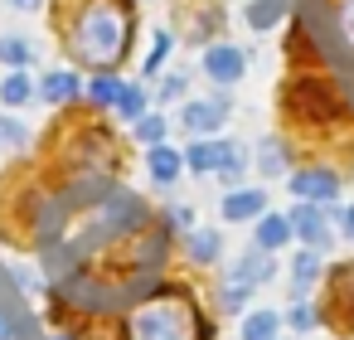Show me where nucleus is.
Wrapping results in <instances>:
<instances>
[{
    "instance_id": "nucleus-20",
    "label": "nucleus",
    "mask_w": 354,
    "mask_h": 340,
    "mask_svg": "<svg viewBox=\"0 0 354 340\" xmlns=\"http://www.w3.org/2000/svg\"><path fill=\"white\" fill-rule=\"evenodd\" d=\"M136 136L151 141V146H160V136H165V117H141V122H136Z\"/></svg>"
},
{
    "instance_id": "nucleus-4",
    "label": "nucleus",
    "mask_w": 354,
    "mask_h": 340,
    "mask_svg": "<svg viewBox=\"0 0 354 340\" xmlns=\"http://www.w3.org/2000/svg\"><path fill=\"white\" fill-rule=\"evenodd\" d=\"M204 73H209L214 83H238V78H243V49H233V44L204 49Z\"/></svg>"
},
{
    "instance_id": "nucleus-26",
    "label": "nucleus",
    "mask_w": 354,
    "mask_h": 340,
    "mask_svg": "<svg viewBox=\"0 0 354 340\" xmlns=\"http://www.w3.org/2000/svg\"><path fill=\"white\" fill-rule=\"evenodd\" d=\"M160 98H165V102H170V98H185V78H180V73L165 78V83H160Z\"/></svg>"
},
{
    "instance_id": "nucleus-16",
    "label": "nucleus",
    "mask_w": 354,
    "mask_h": 340,
    "mask_svg": "<svg viewBox=\"0 0 354 340\" xmlns=\"http://www.w3.org/2000/svg\"><path fill=\"white\" fill-rule=\"evenodd\" d=\"M315 277H320V258H315V248L296 253V262H291V282H296V287H310Z\"/></svg>"
},
{
    "instance_id": "nucleus-19",
    "label": "nucleus",
    "mask_w": 354,
    "mask_h": 340,
    "mask_svg": "<svg viewBox=\"0 0 354 340\" xmlns=\"http://www.w3.org/2000/svg\"><path fill=\"white\" fill-rule=\"evenodd\" d=\"M30 59H35V49L25 39H15V35L0 39V64H30Z\"/></svg>"
},
{
    "instance_id": "nucleus-3",
    "label": "nucleus",
    "mask_w": 354,
    "mask_h": 340,
    "mask_svg": "<svg viewBox=\"0 0 354 340\" xmlns=\"http://www.w3.org/2000/svg\"><path fill=\"white\" fill-rule=\"evenodd\" d=\"M291 195H301L306 204H315V199H335L339 195V175L335 170H296L291 175Z\"/></svg>"
},
{
    "instance_id": "nucleus-24",
    "label": "nucleus",
    "mask_w": 354,
    "mask_h": 340,
    "mask_svg": "<svg viewBox=\"0 0 354 340\" xmlns=\"http://www.w3.org/2000/svg\"><path fill=\"white\" fill-rule=\"evenodd\" d=\"M286 316H291V325H296V330H310V325H315V311H310V306H301V301H296Z\"/></svg>"
},
{
    "instance_id": "nucleus-27",
    "label": "nucleus",
    "mask_w": 354,
    "mask_h": 340,
    "mask_svg": "<svg viewBox=\"0 0 354 340\" xmlns=\"http://www.w3.org/2000/svg\"><path fill=\"white\" fill-rule=\"evenodd\" d=\"M10 6H15V10H39L44 0H10Z\"/></svg>"
},
{
    "instance_id": "nucleus-15",
    "label": "nucleus",
    "mask_w": 354,
    "mask_h": 340,
    "mask_svg": "<svg viewBox=\"0 0 354 340\" xmlns=\"http://www.w3.org/2000/svg\"><path fill=\"white\" fill-rule=\"evenodd\" d=\"M0 98H6L10 107H20V102H30V98H35V83H30V73H10L6 83H0Z\"/></svg>"
},
{
    "instance_id": "nucleus-13",
    "label": "nucleus",
    "mask_w": 354,
    "mask_h": 340,
    "mask_svg": "<svg viewBox=\"0 0 354 340\" xmlns=\"http://www.w3.org/2000/svg\"><path fill=\"white\" fill-rule=\"evenodd\" d=\"M189 253H194V262H214V258L223 253V238H218L214 229H194V238H189Z\"/></svg>"
},
{
    "instance_id": "nucleus-18",
    "label": "nucleus",
    "mask_w": 354,
    "mask_h": 340,
    "mask_svg": "<svg viewBox=\"0 0 354 340\" xmlns=\"http://www.w3.org/2000/svg\"><path fill=\"white\" fill-rule=\"evenodd\" d=\"M257 170H262V175H286V156H281V141H262Z\"/></svg>"
},
{
    "instance_id": "nucleus-14",
    "label": "nucleus",
    "mask_w": 354,
    "mask_h": 340,
    "mask_svg": "<svg viewBox=\"0 0 354 340\" xmlns=\"http://www.w3.org/2000/svg\"><path fill=\"white\" fill-rule=\"evenodd\" d=\"M286 15V0H257V6H248V25L252 30H267Z\"/></svg>"
},
{
    "instance_id": "nucleus-7",
    "label": "nucleus",
    "mask_w": 354,
    "mask_h": 340,
    "mask_svg": "<svg viewBox=\"0 0 354 340\" xmlns=\"http://www.w3.org/2000/svg\"><path fill=\"white\" fill-rule=\"evenodd\" d=\"M262 214H267V195H262V190H233V195L223 199V219H233V224L262 219Z\"/></svg>"
},
{
    "instance_id": "nucleus-6",
    "label": "nucleus",
    "mask_w": 354,
    "mask_h": 340,
    "mask_svg": "<svg viewBox=\"0 0 354 340\" xmlns=\"http://www.w3.org/2000/svg\"><path fill=\"white\" fill-rule=\"evenodd\" d=\"M291 233H296L306 248H325V243H330V224H325V214H320L315 204H301V209L291 214Z\"/></svg>"
},
{
    "instance_id": "nucleus-5",
    "label": "nucleus",
    "mask_w": 354,
    "mask_h": 340,
    "mask_svg": "<svg viewBox=\"0 0 354 340\" xmlns=\"http://www.w3.org/2000/svg\"><path fill=\"white\" fill-rule=\"evenodd\" d=\"M228 156H233V141H194L189 151H185V165L189 170H199V175H209V170H223L228 165Z\"/></svg>"
},
{
    "instance_id": "nucleus-11",
    "label": "nucleus",
    "mask_w": 354,
    "mask_h": 340,
    "mask_svg": "<svg viewBox=\"0 0 354 340\" xmlns=\"http://www.w3.org/2000/svg\"><path fill=\"white\" fill-rule=\"evenodd\" d=\"M277 330H281V316L277 311H252L243 321V340H277Z\"/></svg>"
},
{
    "instance_id": "nucleus-22",
    "label": "nucleus",
    "mask_w": 354,
    "mask_h": 340,
    "mask_svg": "<svg viewBox=\"0 0 354 340\" xmlns=\"http://www.w3.org/2000/svg\"><path fill=\"white\" fill-rule=\"evenodd\" d=\"M25 136H30V132H25L20 122H10V117H0V146H25Z\"/></svg>"
},
{
    "instance_id": "nucleus-2",
    "label": "nucleus",
    "mask_w": 354,
    "mask_h": 340,
    "mask_svg": "<svg viewBox=\"0 0 354 340\" xmlns=\"http://www.w3.org/2000/svg\"><path fill=\"white\" fill-rule=\"evenodd\" d=\"M127 340H204L199 311L185 296H151L127 316Z\"/></svg>"
},
{
    "instance_id": "nucleus-25",
    "label": "nucleus",
    "mask_w": 354,
    "mask_h": 340,
    "mask_svg": "<svg viewBox=\"0 0 354 340\" xmlns=\"http://www.w3.org/2000/svg\"><path fill=\"white\" fill-rule=\"evenodd\" d=\"M339 30H344V39L354 44V0H344V6H339Z\"/></svg>"
},
{
    "instance_id": "nucleus-9",
    "label": "nucleus",
    "mask_w": 354,
    "mask_h": 340,
    "mask_svg": "<svg viewBox=\"0 0 354 340\" xmlns=\"http://www.w3.org/2000/svg\"><path fill=\"white\" fill-rule=\"evenodd\" d=\"M146 165H151V180H156V185H175L185 156H180L175 146H151V151H146Z\"/></svg>"
},
{
    "instance_id": "nucleus-21",
    "label": "nucleus",
    "mask_w": 354,
    "mask_h": 340,
    "mask_svg": "<svg viewBox=\"0 0 354 340\" xmlns=\"http://www.w3.org/2000/svg\"><path fill=\"white\" fill-rule=\"evenodd\" d=\"M117 93H122V83H117V78H107V73L93 83V102H102V107H107V102H117Z\"/></svg>"
},
{
    "instance_id": "nucleus-8",
    "label": "nucleus",
    "mask_w": 354,
    "mask_h": 340,
    "mask_svg": "<svg viewBox=\"0 0 354 340\" xmlns=\"http://www.w3.org/2000/svg\"><path fill=\"white\" fill-rule=\"evenodd\" d=\"M180 122H185V127H189V132H199V136H204V132H209V136H214V132H218V127H223V122H228V112H223V107H218V102H189V107H185V117H180Z\"/></svg>"
},
{
    "instance_id": "nucleus-12",
    "label": "nucleus",
    "mask_w": 354,
    "mask_h": 340,
    "mask_svg": "<svg viewBox=\"0 0 354 340\" xmlns=\"http://www.w3.org/2000/svg\"><path fill=\"white\" fill-rule=\"evenodd\" d=\"M39 93L49 98V102H68V98H78V78L73 73H44V83H39Z\"/></svg>"
},
{
    "instance_id": "nucleus-23",
    "label": "nucleus",
    "mask_w": 354,
    "mask_h": 340,
    "mask_svg": "<svg viewBox=\"0 0 354 340\" xmlns=\"http://www.w3.org/2000/svg\"><path fill=\"white\" fill-rule=\"evenodd\" d=\"M165 54H170V35H156V44H151V54H146V73H156Z\"/></svg>"
},
{
    "instance_id": "nucleus-29",
    "label": "nucleus",
    "mask_w": 354,
    "mask_h": 340,
    "mask_svg": "<svg viewBox=\"0 0 354 340\" xmlns=\"http://www.w3.org/2000/svg\"><path fill=\"white\" fill-rule=\"evenodd\" d=\"M59 340H64V335H59Z\"/></svg>"
},
{
    "instance_id": "nucleus-10",
    "label": "nucleus",
    "mask_w": 354,
    "mask_h": 340,
    "mask_svg": "<svg viewBox=\"0 0 354 340\" xmlns=\"http://www.w3.org/2000/svg\"><path fill=\"white\" fill-rule=\"evenodd\" d=\"M286 238H291V219H281V214L257 219V248H281Z\"/></svg>"
},
{
    "instance_id": "nucleus-17",
    "label": "nucleus",
    "mask_w": 354,
    "mask_h": 340,
    "mask_svg": "<svg viewBox=\"0 0 354 340\" xmlns=\"http://www.w3.org/2000/svg\"><path fill=\"white\" fill-rule=\"evenodd\" d=\"M112 107H117L127 122H141V112H146V93H141V88H122Z\"/></svg>"
},
{
    "instance_id": "nucleus-28",
    "label": "nucleus",
    "mask_w": 354,
    "mask_h": 340,
    "mask_svg": "<svg viewBox=\"0 0 354 340\" xmlns=\"http://www.w3.org/2000/svg\"><path fill=\"white\" fill-rule=\"evenodd\" d=\"M344 238H354V204L344 209Z\"/></svg>"
},
{
    "instance_id": "nucleus-1",
    "label": "nucleus",
    "mask_w": 354,
    "mask_h": 340,
    "mask_svg": "<svg viewBox=\"0 0 354 340\" xmlns=\"http://www.w3.org/2000/svg\"><path fill=\"white\" fill-rule=\"evenodd\" d=\"M68 44H73V54L88 69L122 64V54L131 44V15H127V6H117V0H93V6H83V15L73 20Z\"/></svg>"
}]
</instances>
